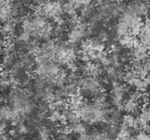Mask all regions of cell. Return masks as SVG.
I'll return each instance as SVG.
<instances>
[{
  "label": "cell",
  "instance_id": "obj_1",
  "mask_svg": "<svg viewBox=\"0 0 150 140\" xmlns=\"http://www.w3.org/2000/svg\"><path fill=\"white\" fill-rule=\"evenodd\" d=\"M9 107L24 117L31 114L35 108V103L28 92L18 88L12 90L6 97Z\"/></svg>",
  "mask_w": 150,
  "mask_h": 140
},
{
  "label": "cell",
  "instance_id": "obj_2",
  "mask_svg": "<svg viewBox=\"0 0 150 140\" xmlns=\"http://www.w3.org/2000/svg\"><path fill=\"white\" fill-rule=\"evenodd\" d=\"M105 80L97 77H85L81 78L79 83V93L83 97L94 100L105 94Z\"/></svg>",
  "mask_w": 150,
  "mask_h": 140
},
{
  "label": "cell",
  "instance_id": "obj_3",
  "mask_svg": "<svg viewBox=\"0 0 150 140\" xmlns=\"http://www.w3.org/2000/svg\"><path fill=\"white\" fill-rule=\"evenodd\" d=\"M141 95L140 91L137 90L131 91L123 101L121 108L127 114L134 115L138 114L142 107Z\"/></svg>",
  "mask_w": 150,
  "mask_h": 140
},
{
  "label": "cell",
  "instance_id": "obj_4",
  "mask_svg": "<svg viewBox=\"0 0 150 140\" xmlns=\"http://www.w3.org/2000/svg\"><path fill=\"white\" fill-rule=\"evenodd\" d=\"M121 124L128 127L132 131H139L141 130L140 124L138 120V118L135 117V115L130 114H126L122 116L121 118Z\"/></svg>",
  "mask_w": 150,
  "mask_h": 140
},
{
  "label": "cell",
  "instance_id": "obj_5",
  "mask_svg": "<svg viewBox=\"0 0 150 140\" xmlns=\"http://www.w3.org/2000/svg\"><path fill=\"white\" fill-rule=\"evenodd\" d=\"M88 134L89 140H111L113 137L105 128L93 130Z\"/></svg>",
  "mask_w": 150,
  "mask_h": 140
},
{
  "label": "cell",
  "instance_id": "obj_6",
  "mask_svg": "<svg viewBox=\"0 0 150 140\" xmlns=\"http://www.w3.org/2000/svg\"><path fill=\"white\" fill-rule=\"evenodd\" d=\"M138 120L141 125L144 124H150V105H143L138 114Z\"/></svg>",
  "mask_w": 150,
  "mask_h": 140
},
{
  "label": "cell",
  "instance_id": "obj_7",
  "mask_svg": "<svg viewBox=\"0 0 150 140\" xmlns=\"http://www.w3.org/2000/svg\"><path fill=\"white\" fill-rule=\"evenodd\" d=\"M132 132L131 129L121 124L115 136V140H129Z\"/></svg>",
  "mask_w": 150,
  "mask_h": 140
},
{
  "label": "cell",
  "instance_id": "obj_8",
  "mask_svg": "<svg viewBox=\"0 0 150 140\" xmlns=\"http://www.w3.org/2000/svg\"><path fill=\"white\" fill-rule=\"evenodd\" d=\"M38 140H52V129L46 126H40L38 128Z\"/></svg>",
  "mask_w": 150,
  "mask_h": 140
},
{
  "label": "cell",
  "instance_id": "obj_9",
  "mask_svg": "<svg viewBox=\"0 0 150 140\" xmlns=\"http://www.w3.org/2000/svg\"><path fill=\"white\" fill-rule=\"evenodd\" d=\"M129 140H150V134L143 131H139L135 136H132Z\"/></svg>",
  "mask_w": 150,
  "mask_h": 140
},
{
  "label": "cell",
  "instance_id": "obj_10",
  "mask_svg": "<svg viewBox=\"0 0 150 140\" xmlns=\"http://www.w3.org/2000/svg\"><path fill=\"white\" fill-rule=\"evenodd\" d=\"M141 32H143L150 35V16L146 18L145 19Z\"/></svg>",
  "mask_w": 150,
  "mask_h": 140
},
{
  "label": "cell",
  "instance_id": "obj_11",
  "mask_svg": "<svg viewBox=\"0 0 150 140\" xmlns=\"http://www.w3.org/2000/svg\"><path fill=\"white\" fill-rule=\"evenodd\" d=\"M144 64H145L146 69H148V71H150V56H148V57L147 59L146 60V61L145 62Z\"/></svg>",
  "mask_w": 150,
  "mask_h": 140
},
{
  "label": "cell",
  "instance_id": "obj_12",
  "mask_svg": "<svg viewBox=\"0 0 150 140\" xmlns=\"http://www.w3.org/2000/svg\"><path fill=\"white\" fill-rule=\"evenodd\" d=\"M144 80L148 86H150V72L147 74V75L144 78Z\"/></svg>",
  "mask_w": 150,
  "mask_h": 140
}]
</instances>
